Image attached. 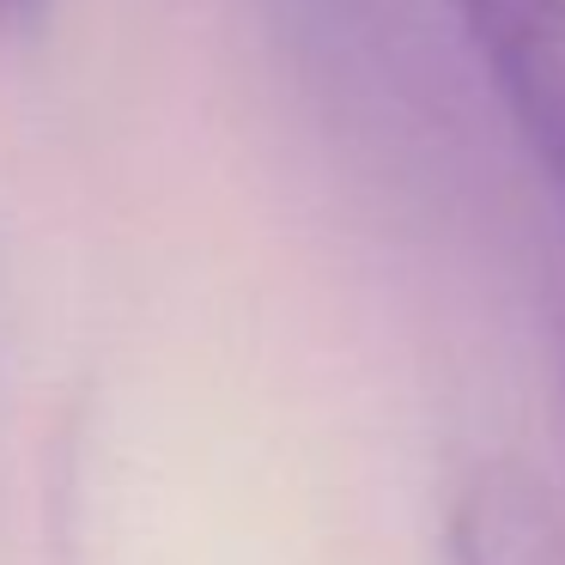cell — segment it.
I'll use <instances>...</instances> for the list:
<instances>
[{
  "instance_id": "6da1fadb",
  "label": "cell",
  "mask_w": 565,
  "mask_h": 565,
  "mask_svg": "<svg viewBox=\"0 0 565 565\" xmlns=\"http://www.w3.org/2000/svg\"><path fill=\"white\" fill-rule=\"evenodd\" d=\"M511 122L565 189V0H456Z\"/></svg>"
},
{
  "instance_id": "7a4b0ae2",
  "label": "cell",
  "mask_w": 565,
  "mask_h": 565,
  "mask_svg": "<svg viewBox=\"0 0 565 565\" xmlns=\"http://www.w3.org/2000/svg\"><path fill=\"white\" fill-rule=\"evenodd\" d=\"M456 565H565V511L529 468L492 462L450 511Z\"/></svg>"
},
{
  "instance_id": "3957f363",
  "label": "cell",
  "mask_w": 565,
  "mask_h": 565,
  "mask_svg": "<svg viewBox=\"0 0 565 565\" xmlns=\"http://www.w3.org/2000/svg\"><path fill=\"white\" fill-rule=\"evenodd\" d=\"M55 0H0V31H38Z\"/></svg>"
}]
</instances>
